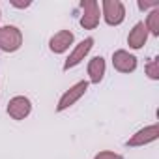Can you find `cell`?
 <instances>
[{
	"label": "cell",
	"mask_w": 159,
	"mask_h": 159,
	"mask_svg": "<svg viewBox=\"0 0 159 159\" xmlns=\"http://www.w3.org/2000/svg\"><path fill=\"white\" fill-rule=\"evenodd\" d=\"M99 10H101V19L109 26H120L125 21V6L120 0H103Z\"/></svg>",
	"instance_id": "obj_1"
},
{
	"label": "cell",
	"mask_w": 159,
	"mask_h": 159,
	"mask_svg": "<svg viewBox=\"0 0 159 159\" xmlns=\"http://www.w3.org/2000/svg\"><path fill=\"white\" fill-rule=\"evenodd\" d=\"M88 86H90L88 81H77L75 84H71V86L60 96L58 105H56V112H64V111H67L69 107H73L79 99H81V98L86 94Z\"/></svg>",
	"instance_id": "obj_2"
},
{
	"label": "cell",
	"mask_w": 159,
	"mask_h": 159,
	"mask_svg": "<svg viewBox=\"0 0 159 159\" xmlns=\"http://www.w3.org/2000/svg\"><path fill=\"white\" fill-rule=\"evenodd\" d=\"M21 45H23V32L17 26L13 25L0 26V51L15 52L21 49Z\"/></svg>",
	"instance_id": "obj_3"
},
{
	"label": "cell",
	"mask_w": 159,
	"mask_h": 159,
	"mask_svg": "<svg viewBox=\"0 0 159 159\" xmlns=\"http://www.w3.org/2000/svg\"><path fill=\"white\" fill-rule=\"evenodd\" d=\"M81 10H83V15H81V26L84 30H96L99 26V21H101V10H99V4L96 0H83L81 2Z\"/></svg>",
	"instance_id": "obj_4"
},
{
	"label": "cell",
	"mask_w": 159,
	"mask_h": 159,
	"mask_svg": "<svg viewBox=\"0 0 159 159\" xmlns=\"http://www.w3.org/2000/svg\"><path fill=\"white\" fill-rule=\"evenodd\" d=\"M92 47H94V38H84L83 41H79L75 47H73V51L69 52V56L66 58V62H64V71H69V69H73V67H77L79 64H81L88 54H90V51H92Z\"/></svg>",
	"instance_id": "obj_5"
},
{
	"label": "cell",
	"mask_w": 159,
	"mask_h": 159,
	"mask_svg": "<svg viewBox=\"0 0 159 159\" xmlns=\"http://www.w3.org/2000/svg\"><path fill=\"white\" fill-rule=\"evenodd\" d=\"M157 139H159V125L152 124V125H146V127L139 129L135 135H131V139H127L125 146L127 148H140V146L155 142Z\"/></svg>",
	"instance_id": "obj_6"
},
{
	"label": "cell",
	"mask_w": 159,
	"mask_h": 159,
	"mask_svg": "<svg viewBox=\"0 0 159 159\" xmlns=\"http://www.w3.org/2000/svg\"><path fill=\"white\" fill-rule=\"evenodd\" d=\"M6 112L13 118V120H25L30 116L32 112V101L26 98V96H15L8 101V107H6Z\"/></svg>",
	"instance_id": "obj_7"
},
{
	"label": "cell",
	"mask_w": 159,
	"mask_h": 159,
	"mask_svg": "<svg viewBox=\"0 0 159 159\" xmlns=\"http://www.w3.org/2000/svg\"><path fill=\"white\" fill-rule=\"evenodd\" d=\"M139 66V60L135 54H131L125 49H118L112 52V67L120 73H133Z\"/></svg>",
	"instance_id": "obj_8"
},
{
	"label": "cell",
	"mask_w": 159,
	"mask_h": 159,
	"mask_svg": "<svg viewBox=\"0 0 159 159\" xmlns=\"http://www.w3.org/2000/svg\"><path fill=\"white\" fill-rule=\"evenodd\" d=\"M75 41V36L71 30H58L49 39V51L52 54H64Z\"/></svg>",
	"instance_id": "obj_9"
},
{
	"label": "cell",
	"mask_w": 159,
	"mask_h": 159,
	"mask_svg": "<svg viewBox=\"0 0 159 159\" xmlns=\"http://www.w3.org/2000/svg\"><path fill=\"white\" fill-rule=\"evenodd\" d=\"M148 36H150V34H148L144 23H142V21L135 23L133 28H131L129 34H127V45H129V49H133V51L142 49V47L146 45V41H148Z\"/></svg>",
	"instance_id": "obj_10"
},
{
	"label": "cell",
	"mask_w": 159,
	"mask_h": 159,
	"mask_svg": "<svg viewBox=\"0 0 159 159\" xmlns=\"http://www.w3.org/2000/svg\"><path fill=\"white\" fill-rule=\"evenodd\" d=\"M86 71H88V84H99L105 77V71H107L105 58L103 56H94L88 62Z\"/></svg>",
	"instance_id": "obj_11"
},
{
	"label": "cell",
	"mask_w": 159,
	"mask_h": 159,
	"mask_svg": "<svg viewBox=\"0 0 159 159\" xmlns=\"http://www.w3.org/2000/svg\"><path fill=\"white\" fill-rule=\"evenodd\" d=\"M148 34H152L153 38H159V8L148 11V17H146V23H144Z\"/></svg>",
	"instance_id": "obj_12"
},
{
	"label": "cell",
	"mask_w": 159,
	"mask_h": 159,
	"mask_svg": "<svg viewBox=\"0 0 159 159\" xmlns=\"http://www.w3.org/2000/svg\"><path fill=\"white\" fill-rule=\"evenodd\" d=\"M148 79H152V81H159V58H152L146 67H144Z\"/></svg>",
	"instance_id": "obj_13"
},
{
	"label": "cell",
	"mask_w": 159,
	"mask_h": 159,
	"mask_svg": "<svg viewBox=\"0 0 159 159\" xmlns=\"http://www.w3.org/2000/svg\"><path fill=\"white\" fill-rule=\"evenodd\" d=\"M94 159H124V155H120L116 152H111V150H103V152L96 153Z\"/></svg>",
	"instance_id": "obj_14"
},
{
	"label": "cell",
	"mask_w": 159,
	"mask_h": 159,
	"mask_svg": "<svg viewBox=\"0 0 159 159\" xmlns=\"http://www.w3.org/2000/svg\"><path fill=\"white\" fill-rule=\"evenodd\" d=\"M137 6H139L140 11H152L155 8H159V2H157V0H152V2H142V0H139Z\"/></svg>",
	"instance_id": "obj_15"
},
{
	"label": "cell",
	"mask_w": 159,
	"mask_h": 159,
	"mask_svg": "<svg viewBox=\"0 0 159 159\" xmlns=\"http://www.w3.org/2000/svg\"><path fill=\"white\" fill-rule=\"evenodd\" d=\"M13 8H17V10H25V8H30L32 6V2H17V0H11L10 2Z\"/></svg>",
	"instance_id": "obj_16"
},
{
	"label": "cell",
	"mask_w": 159,
	"mask_h": 159,
	"mask_svg": "<svg viewBox=\"0 0 159 159\" xmlns=\"http://www.w3.org/2000/svg\"><path fill=\"white\" fill-rule=\"evenodd\" d=\"M0 19H2V11H0Z\"/></svg>",
	"instance_id": "obj_17"
}]
</instances>
